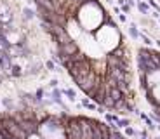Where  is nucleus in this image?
<instances>
[{
	"label": "nucleus",
	"mask_w": 160,
	"mask_h": 139,
	"mask_svg": "<svg viewBox=\"0 0 160 139\" xmlns=\"http://www.w3.org/2000/svg\"><path fill=\"white\" fill-rule=\"evenodd\" d=\"M44 92H45V89H44V87H40V89H37V91H35L37 97H38L40 101H42V97H44Z\"/></svg>",
	"instance_id": "9b49d317"
},
{
	"label": "nucleus",
	"mask_w": 160,
	"mask_h": 139,
	"mask_svg": "<svg viewBox=\"0 0 160 139\" xmlns=\"http://www.w3.org/2000/svg\"><path fill=\"white\" fill-rule=\"evenodd\" d=\"M2 104H4V108L5 110H9V111H12V110H16V103H14V101L11 99V97H4V99H2Z\"/></svg>",
	"instance_id": "39448f33"
},
{
	"label": "nucleus",
	"mask_w": 160,
	"mask_h": 139,
	"mask_svg": "<svg viewBox=\"0 0 160 139\" xmlns=\"http://www.w3.org/2000/svg\"><path fill=\"white\" fill-rule=\"evenodd\" d=\"M117 125H118L120 129H125V127H129V125H131V120L125 118V117H124V118H118V120H117Z\"/></svg>",
	"instance_id": "6e6552de"
},
{
	"label": "nucleus",
	"mask_w": 160,
	"mask_h": 139,
	"mask_svg": "<svg viewBox=\"0 0 160 139\" xmlns=\"http://www.w3.org/2000/svg\"><path fill=\"white\" fill-rule=\"evenodd\" d=\"M124 134L127 136V137H136V134H138V132L134 131V129H132L131 125H129V127H125V129H124Z\"/></svg>",
	"instance_id": "9d476101"
},
{
	"label": "nucleus",
	"mask_w": 160,
	"mask_h": 139,
	"mask_svg": "<svg viewBox=\"0 0 160 139\" xmlns=\"http://www.w3.org/2000/svg\"><path fill=\"white\" fill-rule=\"evenodd\" d=\"M58 85H59V80H58V78H52L51 82H49V87H51V89L58 87Z\"/></svg>",
	"instance_id": "f8f14e48"
},
{
	"label": "nucleus",
	"mask_w": 160,
	"mask_h": 139,
	"mask_svg": "<svg viewBox=\"0 0 160 139\" xmlns=\"http://www.w3.org/2000/svg\"><path fill=\"white\" fill-rule=\"evenodd\" d=\"M77 19L82 24L84 32L94 33L106 19V12H104L103 5L99 4V0H87L84 5H80Z\"/></svg>",
	"instance_id": "f257e3e1"
},
{
	"label": "nucleus",
	"mask_w": 160,
	"mask_h": 139,
	"mask_svg": "<svg viewBox=\"0 0 160 139\" xmlns=\"http://www.w3.org/2000/svg\"><path fill=\"white\" fill-rule=\"evenodd\" d=\"M136 5H138V9H139L143 14H150V9H148V5L144 4V2H138Z\"/></svg>",
	"instance_id": "1a4fd4ad"
},
{
	"label": "nucleus",
	"mask_w": 160,
	"mask_h": 139,
	"mask_svg": "<svg viewBox=\"0 0 160 139\" xmlns=\"http://www.w3.org/2000/svg\"><path fill=\"white\" fill-rule=\"evenodd\" d=\"M118 21H120V23H127V17H125V14H122V12H120V14H118Z\"/></svg>",
	"instance_id": "ddd939ff"
},
{
	"label": "nucleus",
	"mask_w": 160,
	"mask_h": 139,
	"mask_svg": "<svg viewBox=\"0 0 160 139\" xmlns=\"http://www.w3.org/2000/svg\"><path fill=\"white\" fill-rule=\"evenodd\" d=\"M129 35H131L134 40L139 38V37H141V33L138 32V26H136V24H131V26H129Z\"/></svg>",
	"instance_id": "423d86ee"
},
{
	"label": "nucleus",
	"mask_w": 160,
	"mask_h": 139,
	"mask_svg": "<svg viewBox=\"0 0 160 139\" xmlns=\"http://www.w3.org/2000/svg\"><path fill=\"white\" fill-rule=\"evenodd\" d=\"M150 51H152L153 59L160 64V51L152 49V47H150ZM141 92L144 94V99H146V103L150 104V108H152L153 118L160 123V82L158 83H153V85H148V87L143 89Z\"/></svg>",
	"instance_id": "f03ea898"
},
{
	"label": "nucleus",
	"mask_w": 160,
	"mask_h": 139,
	"mask_svg": "<svg viewBox=\"0 0 160 139\" xmlns=\"http://www.w3.org/2000/svg\"><path fill=\"white\" fill-rule=\"evenodd\" d=\"M2 106H4V104H2V101H0V108H2Z\"/></svg>",
	"instance_id": "4468645a"
},
{
	"label": "nucleus",
	"mask_w": 160,
	"mask_h": 139,
	"mask_svg": "<svg viewBox=\"0 0 160 139\" xmlns=\"http://www.w3.org/2000/svg\"><path fill=\"white\" fill-rule=\"evenodd\" d=\"M45 68H47V72H59L56 66V63H54V59H47L45 61Z\"/></svg>",
	"instance_id": "0eeeda50"
},
{
	"label": "nucleus",
	"mask_w": 160,
	"mask_h": 139,
	"mask_svg": "<svg viewBox=\"0 0 160 139\" xmlns=\"http://www.w3.org/2000/svg\"><path fill=\"white\" fill-rule=\"evenodd\" d=\"M37 17V11H33L32 7H24L23 9V21L28 23V21H33Z\"/></svg>",
	"instance_id": "7ed1b4c3"
},
{
	"label": "nucleus",
	"mask_w": 160,
	"mask_h": 139,
	"mask_svg": "<svg viewBox=\"0 0 160 139\" xmlns=\"http://www.w3.org/2000/svg\"><path fill=\"white\" fill-rule=\"evenodd\" d=\"M61 92H63L66 97H68L70 101H75L77 99V91L75 89H72V87H64V89H61Z\"/></svg>",
	"instance_id": "20e7f679"
}]
</instances>
